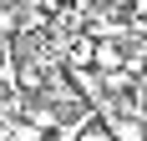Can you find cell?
<instances>
[{
  "mask_svg": "<svg viewBox=\"0 0 147 141\" xmlns=\"http://www.w3.org/2000/svg\"><path fill=\"white\" fill-rule=\"evenodd\" d=\"M91 5H112V10H117V5H132V0H91Z\"/></svg>",
  "mask_w": 147,
  "mask_h": 141,
  "instance_id": "7a4b0ae2",
  "label": "cell"
},
{
  "mask_svg": "<svg viewBox=\"0 0 147 141\" xmlns=\"http://www.w3.org/2000/svg\"><path fill=\"white\" fill-rule=\"evenodd\" d=\"M107 131H112V136H127V141H137V136H142V121H127V116H107Z\"/></svg>",
  "mask_w": 147,
  "mask_h": 141,
  "instance_id": "6da1fadb",
  "label": "cell"
},
{
  "mask_svg": "<svg viewBox=\"0 0 147 141\" xmlns=\"http://www.w3.org/2000/svg\"><path fill=\"white\" fill-rule=\"evenodd\" d=\"M132 10H137V15H147V0H132Z\"/></svg>",
  "mask_w": 147,
  "mask_h": 141,
  "instance_id": "3957f363",
  "label": "cell"
},
{
  "mask_svg": "<svg viewBox=\"0 0 147 141\" xmlns=\"http://www.w3.org/2000/svg\"><path fill=\"white\" fill-rule=\"evenodd\" d=\"M142 91H147V76H142Z\"/></svg>",
  "mask_w": 147,
  "mask_h": 141,
  "instance_id": "277c9868",
  "label": "cell"
}]
</instances>
